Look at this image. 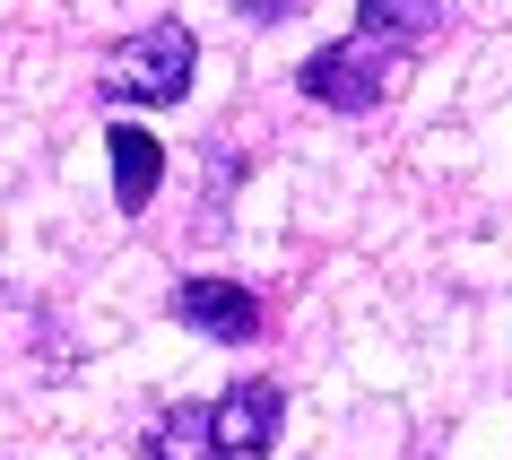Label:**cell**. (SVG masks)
Returning <instances> with one entry per match:
<instances>
[{
	"label": "cell",
	"instance_id": "obj_1",
	"mask_svg": "<svg viewBox=\"0 0 512 460\" xmlns=\"http://www.w3.org/2000/svg\"><path fill=\"white\" fill-rule=\"evenodd\" d=\"M191 61H200V35L183 27V18H157V27L122 35L105 53V96L113 105H183L191 96Z\"/></svg>",
	"mask_w": 512,
	"mask_h": 460
},
{
	"label": "cell",
	"instance_id": "obj_2",
	"mask_svg": "<svg viewBox=\"0 0 512 460\" xmlns=\"http://www.w3.org/2000/svg\"><path fill=\"white\" fill-rule=\"evenodd\" d=\"M391 53H400V44H374V35L322 44V53L296 70V87L313 105H330V113H374L382 96H391Z\"/></svg>",
	"mask_w": 512,
	"mask_h": 460
},
{
	"label": "cell",
	"instance_id": "obj_3",
	"mask_svg": "<svg viewBox=\"0 0 512 460\" xmlns=\"http://www.w3.org/2000/svg\"><path fill=\"white\" fill-rule=\"evenodd\" d=\"M174 313H183V330L217 339V348H243V339L261 330V296H252L243 278H183V287H174Z\"/></svg>",
	"mask_w": 512,
	"mask_h": 460
},
{
	"label": "cell",
	"instance_id": "obj_4",
	"mask_svg": "<svg viewBox=\"0 0 512 460\" xmlns=\"http://www.w3.org/2000/svg\"><path fill=\"white\" fill-rule=\"evenodd\" d=\"M217 408V460H261L278 443V426H287V391L278 382H235Z\"/></svg>",
	"mask_w": 512,
	"mask_h": 460
},
{
	"label": "cell",
	"instance_id": "obj_5",
	"mask_svg": "<svg viewBox=\"0 0 512 460\" xmlns=\"http://www.w3.org/2000/svg\"><path fill=\"white\" fill-rule=\"evenodd\" d=\"M105 148H113V209H148L165 183V139H148L139 122H113Z\"/></svg>",
	"mask_w": 512,
	"mask_h": 460
},
{
	"label": "cell",
	"instance_id": "obj_6",
	"mask_svg": "<svg viewBox=\"0 0 512 460\" xmlns=\"http://www.w3.org/2000/svg\"><path fill=\"white\" fill-rule=\"evenodd\" d=\"M139 452H148V460H217V408L174 400L157 426L139 434Z\"/></svg>",
	"mask_w": 512,
	"mask_h": 460
},
{
	"label": "cell",
	"instance_id": "obj_7",
	"mask_svg": "<svg viewBox=\"0 0 512 460\" xmlns=\"http://www.w3.org/2000/svg\"><path fill=\"white\" fill-rule=\"evenodd\" d=\"M443 9H452V0H356V35H374V44H417V35L443 27Z\"/></svg>",
	"mask_w": 512,
	"mask_h": 460
},
{
	"label": "cell",
	"instance_id": "obj_8",
	"mask_svg": "<svg viewBox=\"0 0 512 460\" xmlns=\"http://www.w3.org/2000/svg\"><path fill=\"white\" fill-rule=\"evenodd\" d=\"M235 18H252V27H278V18H296V9H313V0H226Z\"/></svg>",
	"mask_w": 512,
	"mask_h": 460
}]
</instances>
